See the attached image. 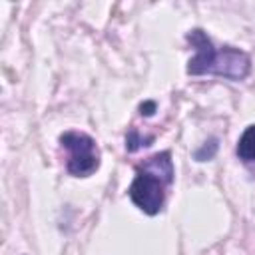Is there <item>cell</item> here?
I'll list each match as a JSON object with an SVG mask.
<instances>
[{"label": "cell", "mask_w": 255, "mask_h": 255, "mask_svg": "<svg viewBox=\"0 0 255 255\" xmlns=\"http://www.w3.org/2000/svg\"><path fill=\"white\" fill-rule=\"evenodd\" d=\"M187 42L195 48V56L187 62L185 72L189 76H223L227 80L239 82L245 80L251 72V58L247 52L237 48H221L215 50L213 42L201 28H193L185 34Z\"/></svg>", "instance_id": "cell-1"}, {"label": "cell", "mask_w": 255, "mask_h": 255, "mask_svg": "<svg viewBox=\"0 0 255 255\" xmlns=\"http://www.w3.org/2000/svg\"><path fill=\"white\" fill-rule=\"evenodd\" d=\"M235 151H237V157L241 161H245V163L255 161V124L247 126L245 131L239 135Z\"/></svg>", "instance_id": "cell-4"}, {"label": "cell", "mask_w": 255, "mask_h": 255, "mask_svg": "<svg viewBox=\"0 0 255 255\" xmlns=\"http://www.w3.org/2000/svg\"><path fill=\"white\" fill-rule=\"evenodd\" d=\"M215 151H217V139H209V143L205 141V143L195 151V159H197V161H207V159H211V157L215 155Z\"/></svg>", "instance_id": "cell-5"}, {"label": "cell", "mask_w": 255, "mask_h": 255, "mask_svg": "<svg viewBox=\"0 0 255 255\" xmlns=\"http://www.w3.org/2000/svg\"><path fill=\"white\" fill-rule=\"evenodd\" d=\"M173 175L175 171L169 151H159L147 157L137 167L135 177L128 189L131 203L147 215L159 213L165 199V187L171 185Z\"/></svg>", "instance_id": "cell-2"}, {"label": "cell", "mask_w": 255, "mask_h": 255, "mask_svg": "<svg viewBox=\"0 0 255 255\" xmlns=\"http://www.w3.org/2000/svg\"><path fill=\"white\" fill-rule=\"evenodd\" d=\"M141 145H145L143 139L137 135L135 129H129V133H128V137H126V149H128V151H135V149L141 147Z\"/></svg>", "instance_id": "cell-6"}, {"label": "cell", "mask_w": 255, "mask_h": 255, "mask_svg": "<svg viewBox=\"0 0 255 255\" xmlns=\"http://www.w3.org/2000/svg\"><path fill=\"white\" fill-rule=\"evenodd\" d=\"M60 143L68 149L66 169L74 177H90L100 167V149L92 135L84 131H64Z\"/></svg>", "instance_id": "cell-3"}, {"label": "cell", "mask_w": 255, "mask_h": 255, "mask_svg": "<svg viewBox=\"0 0 255 255\" xmlns=\"http://www.w3.org/2000/svg\"><path fill=\"white\" fill-rule=\"evenodd\" d=\"M153 112H155V102H143L139 106V114L141 116H153Z\"/></svg>", "instance_id": "cell-7"}]
</instances>
